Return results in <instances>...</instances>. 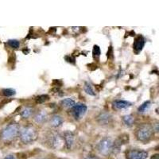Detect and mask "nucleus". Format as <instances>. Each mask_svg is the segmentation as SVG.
<instances>
[{
	"instance_id": "nucleus-25",
	"label": "nucleus",
	"mask_w": 159,
	"mask_h": 159,
	"mask_svg": "<svg viewBox=\"0 0 159 159\" xmlns=\"http://www.w3.org/2000/svg\"><path fill=\"white\" fill-rule=\"evenodd\" d=\"M84 159H99V157H96V155H92V154H90V155H88L87 157H85Z\"/></svg>"
},
{
	"instance_id": "nucleus-26",
	"label": "nucleus",
	"mask_w": 159,
	"mask_h": 159,
	"mask_svg": "<svg viewBox=\"0 0 159 159\" xmlns=\"http://www.w3.org/2000/svg\"><path fill=\"white\" fill-rule=\"evenodd\" d=\"M3 159H17V158L15 155H13V154H10V155L6 156Z\"/></svg>"
},
{
	"instance_id": "nucleus-16",
	"label": "nucleus",
	"mask_w": 159,
	"mask_h": 159,
	"mask_svg": "<svg viewBox=\"0 0 159 159\" xmlns=\"http://www.w3.org/2000/svg\"><path fill=\"white\" fill-rule=\"evenodd\" d=\"M123 122L127 127H130L134 123V117L132 115H126L123 117Z\"/></svg>"
},
{
	"instance_id": "nucleus-19",
	"label": "nucleus",
	"mask_w": 159,
	"mask_h": 159,
	"mask_svg": "<svg viewBox=\"0 0 159 159\" xmlns=\"http://www.w3.org/2000/svg\"><path fill=\"white\" fill-rule=\"evenodd\" d=\"M16 94V91L13 89H4L2 90V95L5 97H11Z\"/></svg>"
},
{
	"instance_id": "nucleus-2",
	"label": "nucleus",
	"mask_w": 159,
	"mask_h": 159,
	"mask_svg": "<svg viewBox=\"0 0 159 159\" xmlns=\"http://www.w3.org/2000/svg\"><path fill=\"white\" fill-rule=\"evenodd\" d=\"M18 135L20 141L23 144H30L34 143L38 138V131L32 126H26L20 129Z\"/></svg>"
},
{
	"instance_id": "nucleus-12",
	"label": "nucleus",
	"mask_w": 159,
	"mask_h": 159,
	"mask_svg": "<svg viewBox=\"0 0 159 159\" xmlns=\"http://www.w3.org/2000/svg\"><path fill=\"white\" fill-rule=\"evenodd\" d=\"M131 105L132 103L130 102L127 101V100H123V99H116L112 103L113 108L116 110H123V109L128 108Z\"/></svg>"
},
{
	"instance_id": "nucleus-6",
	"label": "nucleus",
	"mask_w": 159,
	"mask_h": 159,
	"mask_svg": "<svg viewBox=\"0 0 159 159\" xmlns=\"http://www.w3.org/2000/svg\"><path fill=\"white\" fill-rule=\"evenodd\" d=\"M48 143L49 144V147L52 149L57 150L61 148L63 146L64 139L61 136L57 133H52L48 138Z\"/></svg>"
},
{
	"instance_id": "nucleus-4",
	"label": "nucleus",
	"mask_w": 159,
	"mask_h": 159,
	"mask_svg": "<svg viewBox=\"0 0 159 159\" xmlns=\"http://www.w3.org/2000/svg\"><path fill=\"white\" fill-rule=\"evenodd\" d=\"M114 150V142L109 137L102 139L97 144V150L103 156H108Z\"/></svg>"
},
{
	"instance_id": "nucleus-22",
	"label": "nucleus",
	"mask_w": 159,
	"mask_h": 159,
	"mask_svg": "<svg viewBox=\"0 0 159 159\" xmlns=\"http://www.w3.org/2000/svg\"><path fill=\"white\" fill-rule=\"evenodd\" d=\"M92 53H93V57L95 58H99V56H100V48L98 46V45H94L93 47V50H92Z\"/></svg>"
},
{
	"instance_id": "nucleus-3",
	"label": "nucleus",
	"mask_w": 159,
	"mask_h": 159,
	"mask_svg": "<svg viewBox=\"0 0 159 159\" xmlns=\"http://www.w3.org/2000/svg\"><path fill=\"white\" fill-rule=\"evenodd\" d=\"M154 134V130L150 125L143 123L137 128L135 132L136 139L143 143H147L151 139Z\"/></svg>"
},
{
	"instance_id": "nucleus-24",
	"label": "nucleus",
	"mask_w": 159,
	"mask_h": 159,
	"mask_svg": "<svg viewBox=\"0 0 159 159\" xmlns=\"http://www.w3.org/2000/svg\"><path fill=\"white\" fill-rule=\"evenodd\" d=\"M65 60L67 61L68 62H71V63H74V58H72L71 57L69 56H66L65 57Z\"/></svg>"
},
{
	"instance_id": "nucleus-27",
	"label": "nucleus",
	"mask_w": 159,
	"mask_h": 159,
	"mask_svg": "<svg viewBox=\"0 0 159 159\" xmlns=\"http://www.w3.org/2000/svg\"><path fill=\"white\" fill-rule=\"evenodd\" d=\"M151 159H158V154H154V155H153Z\"/></svg>"
},
{
	"instance_id": "nucleus-7",
	"label": "nucleus",
	"mask_w": 159,
	"mask_h": 159,
	"mask_svg": "<svg viewBox=\"0 0 159 159\" xmlns=\"http://www.w3.org/2000/svg\"><path fill=\"white\" fill-rule=\"evenodd\" d=\"M48 119H49V114H48L47 111L44 110V109L37 111L34 116V121L37 124H43V123L47 122Z\"/></svg>"
},
{
	"instance_id": "nucleus-20",
	"label": "nucleus",
	"mask_w": 159,
	"mask_h": 159,
	"mask_svg": "<svg viewBox=\"0 0 159 159\" xmlns=\"http://www.w3.org/2000/svg\"><path fill=\"white\" fill-rule=\"evenodd\" d=\"M7 45L12 49H18L20 46V42L16 39H10L8 40Z\"/></svg>"
},
{
	"instance_id": "nucleus-17",
	"label": "nucleus",
	"mask_w": 159,
	"mask_h": 159,
	"mask_svg": "<svg viewBox=\"0 0 159 159\" xmlns=\"http://www.w3.org/2000/svg\"><path fill=\"white\" fill-rule=\"evenodd\" d=\"M84 89V92H86L88 95H89V96H96V92L93 90V88H92V84H91L90 83H89V82H85Z\"/></svg>"
},
{
	"instance_id": "nucleus-23",
	"label": "nucleus",
	"mask_w": 159,
	"mask_h": 159,
	"mask_svg": "<svg viewBox=\"0 0 159 159\" xmlns=\"http://www.w3.org/2000/svg\"><path fill=\"white\" fill-rule=\"evenodd\" d=\"M152 129H153V130H155L156 132H158V122H156L154 124H153Z\"/></svg>"
},
{
	"instance_id": "nucleus-5",
	"label": "nucleus",
	"mask_w": 159,
	"mask_h": 159,
	"mask_svg": "<svg viewBox=\"0 0 159 159\" xmlns=\"http://www.w3.org/2000/svg\"><path fill=\"white\" fill-rule=\"evenodd\" d=\"M87 110V105L84 103H76L71 108V114L76 120H79L84 116Z\"/></svg>"
},
{
	"instance_id": "nucleus-8",
	"label": "nucleus",
	"mask_w": 159,
	"mask_h": 159,
	"mask_svg": "<svg viewBox=\"0 0 159 159\" xmlns=\"http://www.w3.org/2000/svg\"><path fill=\"white\" fill-rule=\"evenodd\" d=\"M96 121L101 126H107L112 122V116L109 112H100L96 117Z\"/></svg>"
},
{
	"instance_id": "nucleus-11",
	"label": "nucleus",
	"mask_w": 159,
	"mask_h": 159,
	"mask_svg": "<svg viewBox=\"0 0 159 159\" xmlns=\"http://www.w3.org/2000/svg\"><path fill=\"white\" fill-rule=\"evenodd\" d=\"M64 119L61 116L55 114L49 118V125L52 128H58L63 124Z\"/></svg>"
},
{
	"instance_id": "nucleus-18",
	"label": "nucleus",
	"mask_w": 159,
	"mask_h": 159,
	"mask_svg": "<svg viewBox=\"0 0 159 159\" xmlns=\"http://www.w3.org/2000/svg\"><path fill=\"white\" fill-rule=\"evenodd\" d=\"M150 105H151V102H150V100L145 101L143 104H141L139 107H138V111H139V113H144V112H146L149 108H150Z\"/></svg>"
},
{
	"instance_id": "nucleus-15",
	"label": "nucleus",
	"mask_w": 159,
	"mask_h": 159,
	"mask_svg": "<svg viewBox=\"0 0 159 159\" xmlns=\"http://www.w3.org/2000/svg\"><path fill=\"white\" fill-rule=\"evenodd\" d=\"M75 104H76L75 101L71 98H66L61 101V105L65 108H72Z\"/></svg>"
},
{
	"instance_id": "nucleus-10",
	"label": "nucleus",
	"mask_w": 159,
	"mask_h": 159,
	"mask_svg": "<svg viewBox=\"0 0 159 159\" xmlns=\"http://www.w3.org/2000/svg\"><path fill=\"white\" fill-rule=\"evenodd\" d=\"M64 143H65V147L68 150H70L72 149V147H73L75 143V135L71 131H66L64 134Z\"/></svg>"
},
{
	"instance_id": "nucleus-13",
	"label": "nucleus",
	"mask_w": 159,
	"mask_h": 159,
	"mask_svg": "<svg viewBox=\"0 0 159 159\" xmlns=\"http://www.w3.org/2000/svg\"><path fill=\"white\" fill-rule=\"evenodd\" d=\"M145 43H146V39L143 36H139L134 40V44H133V49L136 53H139L143 50L144 47Z\"/></svg>"
},
{
	"instance_id": "nucleus-28",
	"label": "nucleus",
	"mask_w": 159,
	"mask_h": 159,
	"mask_svg": "<svg viewBox=\"0 0 159 159\" xmlns=\"http://www.w3.org/2000/svg\"><path fill=\"white\" fill-rule=\"evenodd\" d=\"M37 159H47V158H37Z\"/></svg>"
},
{
	"instance_id": "nucleus-21",
	"label": "nucleus",
	"mask_w": 159,
	"mask_h": 159,
	"mask_svg": "<svg viewBox=\"0 0 159 159\" xmlns=\"http://www.w3.org/2000/svg\"><path fill=\"white\" fill-rule=\"evenodd\" d=\"M49 99V96L48 95H41L36 98V102L38 103H43Z\"/></svg>"
},
{
	"instance_id": "nucleus-1",
	"label": "nucleus",
	"mask_w": 159,
	"mask_h": 159,
	"mask_svg": "<svg viewBox=\"0 0 159 159\" xmlns=\"http://www.w3.org/2000/svg\"><path fill=\"white\" fill-rule=\"evenodd\" d=\"M19 131V124L13 122L2 129L0 133V139L4 143H11L18 135Z\"/></svg>"
},
{
	"instance_id": "nucleus-9",
	"label": "nucleus",
	"mask_w": 159,
	"mask_h": 159,
	"mask_svg": "<svg viewBox=\"0 0 159 159\" xmlns=\"http://www.w3.org/2000/svg\"><path fill=\"white\" fill-rule=\"evenodd\" d=\"M148 153L144 150H131L127 154V159H147Z\"/></svg>"
},
{
	"instance_id": "nucleus-14",
	"label": "nucleus",
	"mask_w": 159,
	"mask_h": 159,
	"mask_svg": "<svg viewBox=\"0 0 159 159\" xmlns=\"http://www.w3.org/2000/svg\"><path fill=\"white\" fill-rule=\"evenodd\" d=\"M34 113V110L31 107H24L20 111V116L22 119H29Z\"/></svg>"
}]
</instances>
